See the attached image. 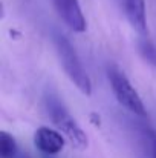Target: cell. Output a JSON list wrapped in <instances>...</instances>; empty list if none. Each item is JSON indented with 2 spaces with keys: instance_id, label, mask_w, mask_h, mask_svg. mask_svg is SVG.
Wrapping results in <instances>:
<instances>
[{
  "instance_id": "6da1fadb",
  "label": "cell",
  "mask_w": 156,
  "mask_h": 158,
  "mask_svg": "<svg viewBox=\"0 0 156 158\" xmlns=\"http://www.w3.org/2000/svg\"><path fill=\"white\" fill-rule=\"evenodd\" d=\"M55 48L60 57L61 66L66 72V75L69 77V80L84 94V95H90L92 94V83L90 78L78 57L77 51L74 49V46L69 43V40L63 35H57L55 37Z\"/></svg>"
},
{
  "instance_id": "8992f818",
  "label": "cell",
  "mask_w": 156,
  "mask_h": 158,
  "mask_svg": "<svg viewBox=\"0 0 156 158\" xmlns=\"http://www.w3.org/2000/svg\"><path fill=\"white\" fill-rule=\"evenodd\" d=\"M126 15L139 34L147 32V15H146V2L144 0H122Z\"/></svg>"
},
{
  "instance_id": "3957f363",
  "label": "cell",
  "mask_w": 156,
  "mask_h": 158,
  "mask_svg": "<svg viewBox=\"0 0 156 158\" xmlns=\"http://www.w3.org/2000/svg\"><path fill=\"white\" fill-rule=\"evenodd\" d=\"M51 117L54 124L64 134V137L72 143L74 148L84 151L87 148V137L84 131L78 126V123L70 117V114L63 109L61 106H52L51 107Z\"/></svg>"
},
{
  "instance_id": "5b68a950",
  "label": "cell",
  "mask_w": 156,
  "mask_h": 158,
  "mask_svg": "<svg viewBox=\"0 0 156 158\" xmlns=\"http://www.w3.org/2000/svg\"><path fill=\"white\" fill-rule=\"evenodd\" d=\"M34 143H35V148L45 155H57L64 148L63 135L58 131H54L46 126H42L35 131Z\"/></svg>"
},
{
  "instance_id": "9c48e42d",
  "label": "cell",
  "mask_w": 156,
  "mask_h": 158,
  "mask_svg": "<svg viewBox=\"0 0 156 158\" xmlns=\"http://www.w3.org/2000/svg\"><path fill=\"white\" fill-rule=\"evenodd\" d=\"M90 121H92L95 126H100V124H101L100 115H98V114H95V112H92V114H90Z\"/></svg>"
},
{
  "instance_id": "ba28073f",
  "label": "cell",
  "mask_w": 156,
  "mask_h": 158,
  "mask_svg": "<svg viewBox=\"0 0 156 158\" xmlns=\"http://www.w3.org/2000/svg\"><path fill=\"white\" fill-rule=\"evenodd\" d=\"M150 148H152V155L153 158H156V132L155 131H150Z\"/></svg>"
},
{
  "instance_id": "7a4b0ae2",
  "label": "cell",
  "mask_w": 156,
  "mask_h": 158,
  "mask_svg": "<svg viewBox=\"0 0 156 158\" xmlns=\"http://www.w3.org/2000/svg\"><path fill=\"white\" fill-rule=\"evenodd\" d=\"M107 75H109L110 86L113 89V94H115L116 100L126 109H129L132 114L139 115V117H146L147 115L146 106L142 103L141 97L138 95L136 89L132 86L130 80L126 77V74L121 72L118 68L112 66V68H109Z\"/></svg>"
},
{
  "instance_id": "277c9868",
  "label": "cell",
  "mask_w": 156,
  "mask_h": 158,
  "mask_svg": "<svg viewBox=\"0 0 156 158\" xmlns=\"http://www.w3.org/2000/svg\"><path fill=\"white\" fill-rule=\"evenodd\" d=\"M61 20L75 32H84L87 28L84 14L78 0H52Z\"/></svg>"
},
{
  "instance_id": "52a82bcc",
  "label": "cell",
  "mask_w": 156,
  "mask_h": 158,
  "mask_svg": "<svg viewBox=\"0 0 156 158\" xmlns=\"http://www.w3.org/2000/svg\"><path fill=\"white\" fill-rule=\"evenodd\" d=\"M17 155V143L15 138L2 131L0 132V157L2 158H15Z\"/></svg>"
}]
</instances>
